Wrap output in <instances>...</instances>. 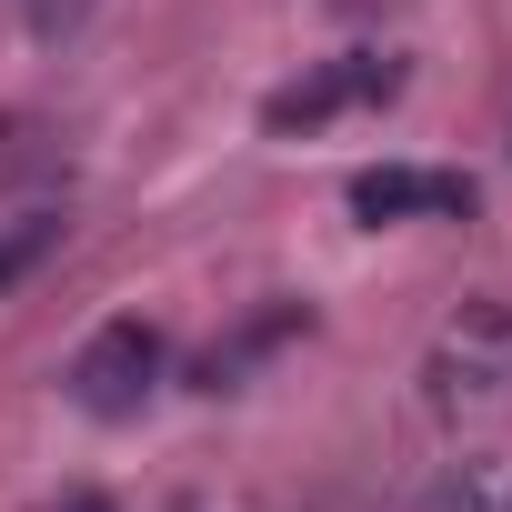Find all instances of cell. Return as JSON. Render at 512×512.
<instances>
[{"label":"cell","mask_w":512,"mask_h":512,"mask_svg":"<svg viewBox=\"0 0 512 512\" xmlns=\"http://www.w3.org/2000/svg\"><path fill=\"white\" fill-rule=\"evenodd\" d=\"M352 211L362 221H412V211H472V181L462 171H412V161H382L352 181Z\"/></svg>","instance_id":"obj_2"},{"label":"cell","mask_w":512,"mask_h":512,"mask_svg":"<svg viewBox=\"0 0 512 512\" xmlns=\"http://www.w3.org/2000/svg\"><path fill=\"white\" fill-rule=\"evenodd\" d=\"M402 71L392 61H332V71H312V81H292V91H272V131H312V121H332L342 101H372V91H392Z\"/></svg>","instance_id":"obj_3"},{"label":"cell","mask_w":512,"mask_h":512,"mask_svg":"<svg viewBox=\"0 0 512 512\" xmlns=\"http://www.w3.org/2000/svg\"><path fill=\"white\" fill-rule=\"evenodd\" d=\"M161 392V332L151 322H101L91 342H81V362H71V402L91 412V422H131L141 402Z\"/></svg>","instance_id":"obj_1"},{"label":"cell","mask_w":512,"mask_h":512,"mask_svg":"<svg viewBox=\"0 0 512 512\" xmlns=\"http://www.w3.org/2000/svg\"><path fill=\"white\" fill-rule=\"evenodd\" d=\"M61 512H111V502H91V492H81V502H61Z\"/></svg>","instance_id":"obj_7"},{"label":"cell","mask_w":512,"mask_h":512,"mask_svg":"<svg viewBox=\"0 0 512 512\" xmlns=\"http://www.w3.org/2000/svg\"><path fill=\"white\" fill-rule=\"evenodd\" d=\"M61 241V211H31V221H11V231H0V292H11L31 262H41V251Z\"/></svg>","instance_id":"obj_5"},{"label":"cell","mask_w":512,"mask_h":512,"mask_svg":"<svg viewBox=\"0 0 512 512\" xmlns=\"http://www.w3.org/2000/svg\"><path fill=\"white\" fill-rule=\"evenodd\" d=\"M432 512H512V462L502 452H472L432 482Z\"/></svg>","instance_id":"obj_4"},{"label":"cell","mask_w":512,"mask_h":512,"mask_svg":"<svg viewBox=\"0 0 512 512\" xmlns=\"http://www.w3.org/2000/svg\"><path fill=\"white\" fill-rule=\"evenodd\" d=\"M21 11H31V31H41V41H61V31H81V21L101 11V0H21Z\"/></svg>","instance_id":"obj_6"}]
</instances>
